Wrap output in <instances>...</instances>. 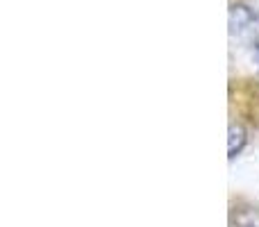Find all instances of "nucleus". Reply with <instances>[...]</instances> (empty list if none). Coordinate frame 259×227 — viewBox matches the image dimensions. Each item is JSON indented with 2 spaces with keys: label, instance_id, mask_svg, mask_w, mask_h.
I'll list each match as a JSON object with an SVG mask.
<instances>
[{
  "label": "nucleus",
  "instance_id": "obj_1",
  "mask_svg": "<svg viewBox=\"0 0 259 227\" xmlns=\"http://www.w3.org/2000/svg\"><path fill=\"white\" fill-rule=\"evenodd\" d=\"M230 227H259V207L237 200L230 207Z\"/></svg>",
  "mask_w": 259,
  "mask_h": 227
}]
</instances>
